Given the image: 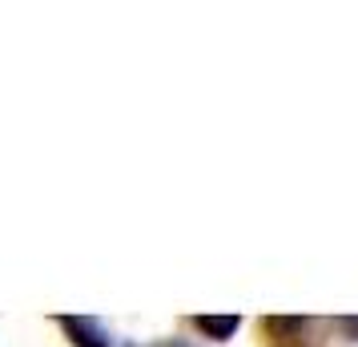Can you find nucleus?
Instances as JSON below:
<instances>
[{
	"label": "nucleus",
	"mask_w": 358,
	"mask_h": 347,
	"mask_svg": "<svg viewBox=\"0 0 358 347\" xmlns=\"http://www.w3.org/2000/svg\"><path fill=\"white\" fill-rule=\"evenodd\" d=\"M61 327L77 347H109V335L97 319H85V315H61Z\"/></svg>",
	"instance_id": "1"
},
{
	"label": "nucleus",
	"mask_w": 358,
	"mask_h": 347,
	"mask_svg": "<svg viewBox=\"0 0 358 347\" xmlns=\"http://www.w3.org/2000/svg\"><path fill=\"white\" fill-rule=\"evenodd\" d=\"M194 327L201 331V335H210V339H229L234 331L242 327V319H238V315H197Z\"/></svg>",
	"instance_id": "2"
}]
</instances>
